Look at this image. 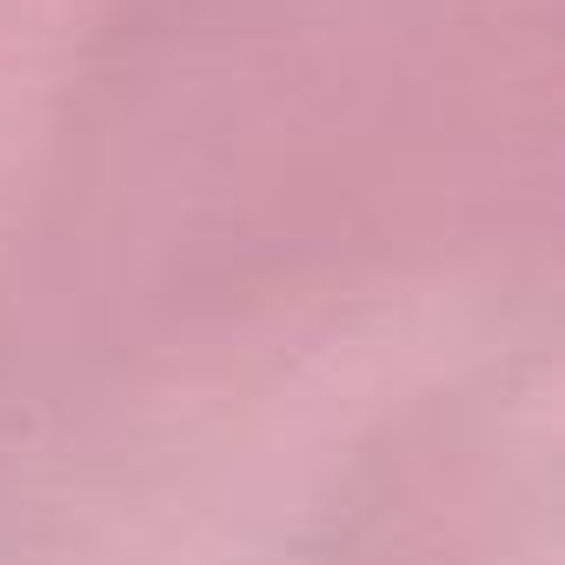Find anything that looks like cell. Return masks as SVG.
<instances>
[]
</instances>
